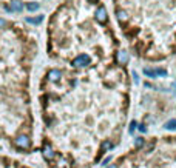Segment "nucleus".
I'll list each match as a JSON object with an SVG mask.
<instances>
[{
	"mask_svg": "<svg viewBox=\"0 0 176 168\" xmlns=\"http://www.w3.org/2000/svg\"><path fill=\"white\" fill-rule=\"evenodd\" d=\"M90 62H91V59H90L88 54H81V56H77V57L73 60V66H76V68H82V66L90 65Z\"/></svg>",
	"mask_w": 176,
	"mask_h": 168,
	"instance_id": "nucleus-1",
	"label": "nucleus"
},
{
	"mask_svg": "<svg viewBox=\"0 0 176 168\" xmlns=\"http://www.w3.org/2000/svg\"><path fill=\"white\" fill-rule=\"evenodd\" d=\"M144 74L145 76H148V77H165L167 76V71L165 70H162V68H156V70H153V68H144Z\"/></svg>",
	"mask_w": 176,
	"mask_h": 168,
	"instance_id": "nucleus-2",
	"label": "nucleus"
},
{
	"mask_svg": "<svg viewBox=\"0 0 176 168\" xmlns=\"http://www.w3.org/2000/svg\"><path fill=\"white\" fill-rule=\"evenodd\" d=\"M14 143L19 147V148H30V145H31V142H30V139H28V136H25V134H20V136H17L16 139H14Z\"/></svg>",
	"mask_w": 176,
	"mask_h": 168,
	"instance_id": "nucleus-3",
	"label": "nucleus"
},
{
	"mask_svg": "<svg viewBox=\"0 0 176 168\" xmlns=\"http://www.w3.org/2000/svg\"><path fill=\"white\" fill-rule=\"evenodd\" d=\"M94 17H96V20H97L99 23H105V22L108 20L107 9H105L104 6H99V8L96 9V12H94Z\"/></svg>",
	"mask_w": 176,
	"mask_h": 168,
	"instance_id": "nucleus-4",
	"label": "nucleus"
},
{
	"mask_svg": "<svg viewBox=\"0 0 176 168\" xmlns=\"http://www.w3.org/2000/svg\"><path fill=\"white\" fill-rule=\"evenodd\" d=\"M42 154H44V157L46 161H53L54 156H56V153L53 151V148H51L49 145H45L44 148H42Z\"/></svg>",
	"mask_w": 176,
	"mask_h": 168,
	"instance_id": "nucleus-5",
	"label": "nucleus"
},
{
	"mask_svg": "<svg viewBox=\"0 0 176 168\" xmlns=\"http://www.w3.org/2000/svg\"><path fill=\"white\" fill-rule=\"evenodd\" d=\"M60 77H62V73H60L59 70H51V71L48 73V79H49L51 82H59Z\"/></svg>",
	"mask_w": 176,
	"mask_h": 168,
	"instance_id": "nucleus-6",
	"label": "nucleus"
},
{
	"mask_svg": "<svg viewBox=\"0 0 176 168\" xmlns=\"http://www.w3.org/2000/svg\"><path fill=\"white\" fill-rule=\"evenodd\" d=\"M9 9H11V11H16V12H20V11L23 9V3H22L20 0H11Z\"/></svg>",
	"mask_w": 176,
	"mask_h": 168,
	"instance_id": "nucleus-7",
	"label": "nucleus"
},
{
	"mask_svg": "<svg viewBox=\"0 0 176 168\" xmlns=\"http://www.w3.org/2000/svg\"><path fill=\"white\" fill-rule=\"evenodd\" d=\"M116 16H118V20H119L121 23H124V22L128 20V12H127L125 9H118V11H116Z\"/></svg>",
	"mask_w": 176,
	"mask_h": 168,
	"instance_id": "nucleus-8",
	"label": "nucleus"
},
{
	"mask_svg": "<svg viewBox=\"0 0 176 168\" xmlns=\"http://www.w3.org/2000/svg\"><path fill=\"white\" fill-rule=\"evenodd\" d=\"M118 62H119V63H127V62H128V52L124 51V49L119 51V52H118Z\"/></svg>",
	"mask_w": 176,
	"mask_h": 168,
	"instance_id": "nucleus-9",
	"label": "nucleus"
},
{
	"mask_svg": "<svg viewBox=\"0 0 176 168\" xmlns=\"http://www.w3.org/2000/svg\"><path fill=\"white\" fill-rule=\"evenodd\" d=\"M164 128H165V129H169V131H175V129H176V119H170L169 122H165Z\"/></svg>",
	"mask_w": 176,
	"mask_h": 168,
	"instance_id": "nucleus-10",
	"label": "nucleus"
},
{
	"mask_svg": "<svg viewBox=\"0 0 176 168\" xmlns=\"http://www.w3.org/2000/svg\"><path fill=\"white\" fill-rule=\"evenodd\" d=\"M26 9L31 11V12H34V11L39 9V3L37 2H30V3H26Z\"/></svg>",
	"mask_w": 176,
	"mask_h": 168,
	"instance_id": "nucleus-11",
	"label": "nucleus"
},
{
	"mask_svg": "<svg viewBox=\"0 0 176 168\" xmlns=\"http://www.w3.org/2000/svg\"><path fill=\"white\" fill-rule=\"evenodd\" d=\"M26 22H30V23H42L44 22V16H39V17H36V19H31V17H28L26 19Z\"/></svg>",
	"mask_w": 176,
	"mask_h": 168,
	"instance_id": "nucleus-12",
	"label": "nucleus"
},
{
	"mask_svg": "<svg viewBox=\"0 0 176 168\" xmlns=\"http://www.w3.org/2000/svg\"><path fill=\"white\" fill-rule=\"evenodd\" d=\"M113 148V143L110 142V140H105L104 143H102V151H108V150H111Z\"/></svg>",
	"mask_w": 176,
	"mask_h": 168,
	"instance_id": "nucleus-13",
	"label": "nucleus"
},
{
	"mask_svg": "<svg viewBox=\"0 0 176 168\" xmlns=\"http://www.w3.org/2000/svg\"><path fill=\"white\" fill-rule=\"evenodd\" d=\"M134 145H136V147H142V145H144V139H142V137H137V139L134 140Z\"/></svg>",
	"mask_w": 176,
	"mask_h": 168,
	"instance_id": "nucleus-14",
	"label": "nucleus"
},
{
	"mask_svg": "<svg viewBox=\"0 0 176 168\" xmlns=\"http://www.w3.org/2000/svg\"><path fill=\"white\" fill-rule=\"evenodd\" d=\"M6 25H8V22H6L5 19H0V28H5Z\"/></svg>",
	"mask_w": 176,
	"mask_h": 168,
	"instance_id": "nucleus-15",
	"label": "nucleus"
},
{
	"mask_svg": "<svg viewBox=\"0 0 176 168\" xmlns=\"http://www.w3.org/2000/svg\"><path fill=\"white\" fill-rule=\"evenodd\" d=\"M134 128H136V122H132V125H130V133L134 131Z\"/></svg>",
	"mask_w": 176,
	"mask_h": 168,
	"instance_id": "nucleus-16",
	"label": "nucleus"
},
{
	"mask_svg": "<svg viewBox=\"0 0 176 168\" xmlns=\"http://www.w3.org/2000/svg\"><path fill=\"white\" fill-rule=\"evenodd\" d=\"M133 77H134V82H136V84H137V82H139V80H137V74H136V73H134V71H133Z\"/></svg>",
	"mask_w": 176,
	"mask_h": 168,
	"instance_id": "nucleus-17",
	"label": "nucleus"
},
{
	"mask_svg": "<svg viewBox=\"0 0 176 168\" xmlns=\"http://www.w3.org/2000/svg\"><path fill=\"white\" fill-rule=\"evenodd\" d=\"M110 161H111V157H107V159H105V161H104V165H107V164H108V162H110Z\"/></svg>",
	"mask_w": 176,
	"mask_h": 168,
	"instance_id": "nucleus-18",
	"label": "nucleus"
},
{
	"mask_svg": "<svg viewBox=\"0 0 176 168\" xmlns=\"http://www.w3.org/2000/svg\"><path fill=\"white\" fill-rule=\"evenodd\" d=\"M139 129H141L142 133H145V131H147V129H145V126H144V125H141V126H139Z\"/></svg>",
	"mask_w": 176,
	"mask_h": 168,
	"instance_id": "nucleus-19",
	"label": "nucleus"
},
{
	"mask_svg": "<svg viewBox=\"0 0 176 168\" xmlns=\"http://www.w3.org/2000/svg\"><path fill=\"white\" fill-rule=\"evenodd\" d=\"M107 168H118V165H114V164H113V165H108Z\"/></svg>",
	"mask_w": 176,
	"mask_h": 168,
	"instance_id": "nucleus-20",
	"label": "nucleus"
},
{
	"mask_svg": "<svg viewBox=\"0 0 176 168\" xmlns=\"http://www.w3.org/2000/svg\"><path fill=\"white\" fill-rule=\"evenodd\" d=\"M91 2H97V0H91Z\"/></svg>",
	"mask_w": 176,
	"mask_h": 168,
	"instance_id": "nucleus-21",
	"label": "nucleus"
}]
</instances>
